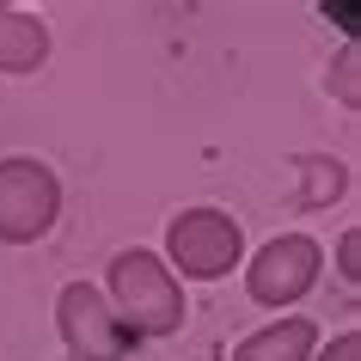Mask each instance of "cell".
Masks as SVG:
<instances>
[{
    "label": "cell",
    "mask_w": 361,
    "mask_h": 361,
    "mask_svg": "<svg viewBox=\"0 0 361 361\" xmlns=\"http://www.w3.org/2000/svg\"><path fill=\"white\" fill-rule=\"evenodd\" d=\"M245 257V233L227 209H184L166 227V257L159 264L184 282H221L233 276V264Z\"/></svg>",
    "instance_id": "7a4b0ae2"
},
{
    "label": "cell",
    "mask_w": 361,
    "mask_h": 361,
    "mask_svg": "<svg viewBox=\"0 0 361 361\" xmlns=\"http://www.w3.org/2000/svg\"><path fill=\"white\" fill-rule=\"evenodd\" d=\"M49 61V25L37 13L0 6V74H37Z\"/></svg>",
    "instance_id": "52a82bcc"
},
{
    "label": "cell",
    "mask_w": 361,
    "mask_h": 361,
    "mask_svg": "<svg viewBox=\"0 0 361 361\" xmlns=\"http://www.w3.org/2000/svg\"><path fill=\"white\" fill-rule=\"evenodd\" d=\"M319 269H324V251L319 239H306V233H276L264 251H251V264H245V294L257 306H294L306 300V288L319 282Z\"/></svg>",
    "instance_id": "277c9868"
},
{
    "label": "cell",
    "mask_w": 361,
    "mask_h": 361,
    "mask_svg": "<svg viewBox=\"0 0 361 361\" xmlns=\"http://www.w3.org/2000/svg\"><path fill=\"white\" fill-rule=\"evenodd\" d=\"M337 98L343 104H361V86H355V49L337 56Z\"/></svg>",
    "instance_id": "9c48e42d"
},
{
    "label": "cell",
    "mask_w": 361,
    "mask_h": 361,
    "mask_svg": "<svg viewBox=\"0 0 361 361\" xmlns=\"http://www.w3.org/2000/svg\"><path fill=\"white\" fill-rule=\"evenodd\" d=\"M61 221V184L56 171L31 153L0 159V245H37Z\"/></svg>",
    "instance_id": "3957f363"
},
{
    "label": "cell",
    "mask_w": 361,
    "mask_h": 361,
    "mask_svg": "<svg viewBox=\"0 0 361 361\" xmlns=\"http://www.w3.org/2000/svg\"><path fill=\"white\" fill-rule=\"evenodd\" d=\"M312 361H361V337H355V331H343V337L331 343V349H319Z\"/></svg>",
    "instance_id": "30bf717a"
},
{
    "label": "cell",
    "mask_w": 361,
    "mask_h": 361,
    "mask_svg": "<svg viewBox=\"0 0 361 361\" xmlns=\"http://www.w3.org/2000/svg\"><path fill=\"white\" fill-rule=\"evenodd\" d=\"M104 300H111L116 324L129 331V337H178L184 331V288L159 264V251H116L111 257V276H104Z\"/></svg>",
    "instance_id": "6da1fadb"
},
{
    "label": "cell",
    "mask_w": 361,
    "mask_h": 361,
    "mask_svg": "<svg viewBox=\"0 0 361 361\" xmlns=\"http://www.w3.org/2000/svg\"><path fill=\"white\" fill-rule=\"evenodd\" d=\"M56 331L74 361H123L135 349V337L116 324L111 300H104V288L92 282H68L56 294Z\"/></svg>",
    "instance_id": "5b68a950"
},
{
    "label": "cell",
    "mask_w": 361,
    "mask_h": 361,
    "mask_svg": "<svg viewBox=\"0 0 361 361\" xmlns=\"http://www.w3.org/2000/svg\"><path fill=\"white\" fill-rule=\"evenodd\" d=\"M312 355H319V324L306 312H282L276 324L251 331L227 349V361H312Z\"/></svg>",
    "instance_id": "8992f818"
},
{
    "label": "cell",
    "mask_w": 361,
    "mask_h": 361,
    "mask_svg": "<svg viewBox=\"0 0 361 361\" xmlns=\"http://www.w3.org/2000/svg\"><path fill=\"white\" fill-rule=\"evenodd\" d=\"M337 269H343V282H349V288L361 282V233H355V227L337 239Z\"/></svg>",
    "instance_id": "ba28073f"
}]
</instances>
